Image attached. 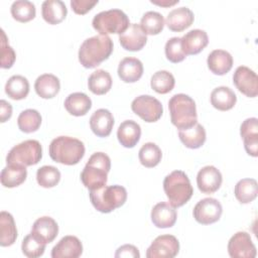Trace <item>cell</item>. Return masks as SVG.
I'll list each match as a JSON object with an SVG mask.
<instances>
[{"label":"cell","mask_w":258,"mask_h":258,"mask_svg":"<svg viewBox=\"0 0 258 258\" xmlns=\"http://www.w3.org/2000/svg\"><path fill=\"white\" fill-rule=\"evenodd\" d=\"M89 90L95 95H105L112 87L111 75L105 70H97L91 74L88 80Z\"/></svg>","instance_id":"d6a6232c"},{"label":"cell","mask_w":258,"mask_h":258,"mask_svg":"<svg viewBox=\"0 0 258 258\" xmlns=\"http://www.w3.org/2000/svg\"><path fill=\"white\" fill-rule=\"evenodd\" d=\"M132 111L147 123L156 122L163 113V107L159 100L150 95H141L131 103Z\"/></svg>","instance_id":"9c48e42d"},{"label":"cell","mask_w":258,"mask_h":258,"mask_svg":"<svg viewBox=\"0 0 258 258\" xmlns=\"http://www.w3.org/2000/svg\"><path fill=\"white\" fill-rule=\"evenodd\" d=\"M92 25L102 35L122 34L130 25L128 16L120 9H110L96 14Z\"/></svg>","instance_id":"52a82bcc"},{"label":"cell","mask_w":258,"mask_h":258,"mask_svg":"<svg viewBox=\"0 0 258 258\" xmlns=\"http://www.w3.org/2000/svg\"><path fill=\"white\" fill-rule=\"evenodd\" d=\"M181 47L185 55L200 53L209 43V37L205 30L192 29L186 32L181 38Z\"/></svg>","instance_id":"ac0fdd59"},{"label":"cell","mask_w":258,"mask_h":258,"mask_svg":"<svg viewBox=\"0 0 258 258\" xmlns=\"http://www.w3.org/2000/svg\"><path fill=\"white\" fill-rule=\"evenodd\" d=\"M116 258H122V257H132V258H139L140 253L138 249L131 244H125L119 247L115 253Z\"/></svg>","instance_id":"bcb514c9"},{"label":"cell","mask_w":258,"mask_h":258,"mask_svg":"<svg viewBox=\"0 0 258 258\" xmlns=\"http://www.w3.org/2000/svg\"><path fill=\"white\" fill-rule=\"evenodd\" d=\"M17 238V229L12 215L2 211L0 213V245L8 247L14 244Z\"/></svg>","instance_id":"1f68e13d"},{"label":"cell","mask_w":258,"mask_h":258,"mask_svg":"<svg viewBox=\"0 0 258 258\" xmlns=\"http://www.w3.org/2000/svg\"><path fill=\"white\" fill-rule=\"evenodd\" d=\"M58 233L57 223L50 217L44 216L38 218L32 226L31 234L41 242L48 244L52 242Z\"/></svg>","instance_id":"44dd1931"},{"label":"cell","mask_w":258,"mask_h":258,"mask_svg":"<svg viewBox=\"0 0 258 258\" xmlns=\"http://www.w3.org/2000/svg\"><path fill=\"white\" fill-rule=\"evenodd\" d=\"M45 246H46L45 243L41 242L30 233L24 237L21 244V250L26 257L36 258L43 255Z\"/></svg>","instance_id":"b9f144b4"},{"label":"cell","mask_w":258,"mask_h":258,"mask_svg":"<svg viewBox=\"0 0 258 258\" xmlns=\"http://www.w3.org/2000/svg\"><path fill=\"white\" fill-rule=\"evenodd\" d=\"M40 124V113L34 109H26L22 111L17 118L18 128L24 133H32L37 131Z\"/></svg>","instance_id":"8d00e7d4"},{"label":"cell","mask_w":258,"mask_h":258,"mask_svg":"<svg viewBox=\"0 0 258 258\" xmlns=\"http://www.w3.org/2000/svg\"><path fill=\"white\" fill-rule=\"evenodd\" d=\"M175 80L168 71H158L153 74L150 81V86L153 91L158 94H167L174 88Z\"/></svg>","instance_id":"ab89813d"},{"label":"cell","mask_w":258,"mask_h":258,"mask_svg":"<svg viewBox=\"0 0 258 258\" xmlns=\"http://www.w3.org/2000/svg\"><path fill=\"white\" fill-rule=\"evenodd\" d=\"M236 199L241 204H249L253 202L258 194L257 181L254 178H243L239 180L234 189Z\"/></svg>","instance_id":"e575fe53"},{"label":"cell","mask_w":258,"mask_h":258,"mask_svg":"<svg viewBox=\"0 0 258 258\" xmlns=\"http://www.w3.org/2000/svg\"><path fill=\"white\" fill-rule=\"evenodd\" d=\"M233 83L236 88L245 96L254 98L258 94V77L248 67L240 66L233 75Z\"/></svg>","instance_id":"4fadbf2b"},{"label":"cell","mask_w":258,"mask_h":258,"mask_svg":"<svg viewBox=\"0 0 258 258\" xmlns=\"http://www.w3.org/2000/svg\"><path fill=\"white\" fill-rule=\"evenodd\" d=\"M176 210L165 202L156 204L151 210V221L157 228L165 229L172 227L176 222Z\"/></svg>","instance_id":"d6986e66"},{"label":"cell","mask_w":258,"mask_h":258,"mask_svg":"<svg viewBox=\"0 0 258 258\" xmlns=\"http://www.w3.org/2000/svg\"><path fill=\"white\" fill-rule=\"evenodd\" d=\"M151 3L153 4H156V5H159V6H162V7H168V6H172L176 3H178L179 1L178 0H174V1H168V0H161V1H154V0H151L150 1Z\"/></svg>","instance_id":"c3c4849f"},{"label":"cell","mask_w":258,"mask_h":258,"mask_svg":"<svg viewBox=\"0 0 258 258\" xmlns=\"http://www.w3.org/2000/svg\"><path fill=\"white\" fill-rule=\"evenodd\" d=\"M240 134L244 141L246 152L253 156H258V120L257 118H248L241 124Z\"/></svg>","instance_id":"2e32d148"},{"label":"cell","mask_w":258,"mask_h":258,"mask_svg":"<svg viewBox=\"0 0 258 258\" xmlns=\"http://www.w3.org/2000/svg\"><path fill=\"white\" fill-rule=\"evenodd\" d=\"M90 200L94 208L104 214L111 213L122 207L127 200V190L124 186L104 185L90 190Z\"/></svg>","instance_id":"8992f818"},{"label":"cell","mask_w":258,"mask_h":258,"mask_svg":"<svg viewBox=\"0 0 258 258\" xmlns=\"http://www.w3.org/2000/svg\"><path fill=\"white\" fill-rule=\"evenodd\" d=\"M27 176L26 166L16 163L7 164L1 171V183L3 186L12 188L23 183Z\"/></svg>","instance_id":"4316f807"},{"label":"cell","mask_w":258,"mask_h":258,"mask_svg":"<svg viewBox=\"0 0 258 258\" xmlns=\"http://www.w3.org/2000/svg\"><path fill=\"white\" fill-rule=\"evenodd\" d=\"M5 93L12 100H22L29 93V82L23 76H12L5 85Z\"/></svg>","instance_id":"836d02e7"},{"label":"cell","mask_w":258,"mask_h":258,"mask_svg":"<svg viewBox=\"0 0 258 258\" xmlns=\"http://www.w3.org/2000/svg\"><path fill=\"white\" fill-rule=\"evenodd\" d=\"M141 127L133 120L122 122L117 130V137L122 146L126 148L134 147L140 140Z\"/></svg>","instance_id":"d4e9b609"},{"label":"cell","mask_w":258,"mask_h":258,"mask_svg":"<svg viewBox=\"0 0 258 258\" xmlns=\"http://www.w3.org/2000/svg\"><path fill=\"white\" fill-rule=\"evenodd\" d=\"M143 75V64L136 57H125L118 66V76L124 83H135Z\"/></svg>","instance_id":"cb8c5ba5"},{"label":"cell","mask_w":258,"mask_h":258,"mask_svg":"<svg viewBox=\"0 0 258 258\" xmlns=\"http://www.w3.org/2000/svg\"><path fill=\"white\" fill-rule=\"evenodd\" d=\"M119 41L125 50L138 51L146 44L147 36L139 24L132 23L122 34L119 35Z\"/></svg>","instance_id":"9a60e30c"},{"label":"cell","mask_w":258,"mask_h":258,"mask_svg":"<svg viewBox=\"0 0 258 258\" xmlns=\"http://www.w3.org/2000/svg\"><path fill=\"white\" fill-rule=\"evenodd\" d=\"M12 17L18 22H28L35 17V5L27 0L14 1L10 8Z\"/></svg>","instance_id":"f35d334b"},{"label":"cell","mask_w":258,"mask_h":258,"mask_svg":"<svg viewBox=\"0 0 258 258\" xmlns=\"http://www.w3.org/2000/svg\"><path fill=\"white\" fill-rule=\"evenodd\" d=\"M179 251V242L172 235L156 237L146 251L147 258H173Z\"/></svg>","instance_id":"8fae6325"},{"label":"cell","mask_w":258,"mask_h":258,"mask_svg":"<svg viewBox=\"0 0 258 258\" xmlns=\"http://www.w3.org/2000/svg\"><path fill=\"white\" fill-rule=\"evenodd\" d=\"M237 102L236 94L229 87L221 86L214 89L211 93V104L220 111L231 110Z\"/></svg>","instance_id":"f1b7e54d"},{"label":"cell","mask_w":258,"mask_h":258,"mask_svg":"<svg viewBox=\"0 0 258 258\" xmlns=\"http://www.w3.org/2000/svg\"><path fill=\"white\" fill-rule=\"evenodd\" d=\"M222 181V173L213 165L204 166L197 175V184L203 194L210 195L216 192L220 188Z\"/></svg>","instance_id":"5bb4252c"},{"label":"cell","mask_w":258,"mask_h":258,"mask_svg":"<svg viewBox=\"0 0 258 258\" xmlns=\"http://www.w3.org/2000/svg\"><path fill=\"white\" fill-rule=\"evenodd\" d=\"M1 48H0V56H1V68L2 69H10L16 58V54L14 49L8 44L7 36L3 29H1Z\"/></svg>","instance_id":"ee69618b"},{"label":"cell","mask_w":258,"mask_h":258,"mask_svg":"<svg viewBox=\"0 0 258 258\" xmlns=\"http://www.w3.org/2000/svg\"><path fill=\"white\" fill-rule=\"evenodd\" d=\"M163 189L173 208H179L186 204L194 194L189 178L181 170H173L165 176Z\"/></svg>","instance_id":"5b68a950"},{"label":"cell","mask_w":258,"mask_h":258,"mask_svg":"<svg viewBox=\"0 0 258 258\" xmlns=\"http://www.w3.org/2000/svg\"><path fill=\"white\" fill-rule=\"evenodd\" d=\"M209 70L218 76L226 75L233 67L232 55L224 49L213 50L207 58Z\"/></svg>","instance_id":"603a6c76"},{"label":"cell","mask_w":258,"mask_h":258,"mask_svg":"<svg viewBox=\"0 0 258 258\" xmlns=\"http://www.w3.org/2000/svg\"><path fill=\"white\" fill-rule=\"evenodd\" d=\"M68 9L60 0H45L41 5V15L44 21L54 25L60 23L67 16Z\"/></svg>","instance_id":"484cf974"},{"label":"cell","mask_w":258,"mask_h":258,"mask_svg":"<svg viewBox=\"0 0 258 258\" xmlns=\"http://www.w3.org/2000/svg\"><path fill=\"white\" fill-rule=\"evenodd\" d=\"M42 157L40 143L34 139H28L13 146L6 156L7 164L16 163L24 166L37 164Z\"/></svg>","instance_id":"ba28073f"},{"label":"cell","mask_w":258,"mask_h":258,"mask_svg":"<svg viewBox=\"0 0 258 258\" xmlns=\"http://www.w3.org/2000/svg\"><path fill=\"white\" fill-rule=\"evenodd\" d=\"M228 253L232 258H254L257 252L250 235L240 231L229 240Z\"/></svg>","instance_id":"7c38bea8"},{"label":"cell","mask_w":258,"mask_h":258,"mask_svg":"<svg viewBox=\"0 0 258 258\" xmlns=\"http://www.w3.org/2000/svg\"><path fill=\"white\" fill-rule=\"evenodd\" d=\"M113 51V40L108 35H95L84 40L79 49V61L86 69L98 67Z\"/></svg>","instance_id":"6da1fadb"},{"label":"cell","mask_w":258,"mask_h":258,"mask_svg":"<svg viewBox=\"0 0 258 258\" xmlns=\"http://www.w3.org/2000/svg\"><path fill=\"white\" fill-rule=\"evenodd\" d=\"M223 213L221 203L214 198L201 200L194 208L195 220L202 225H210L220 220Z\"/></svg>","instance_id":"30bf717a"},{"label":"cell","mask_w":258,"mask_h":258,"mask_svg":"<svg viewBox=\"0 0 258 258\" xmlns=\"http://www.w3.org/2000/svg\"><path fill=\"white\" fill-rule=\"evenodd\" d=\"M34 89L40 98L51 99L58 94L60 83L58 78L54 75L43 74L36 79L34 83Z\"/></svg>","instance_id":"83f0119b"},{"label":"cell","mask_w":258,"mask_h":258,"mask_svg":"<svg viewBox=\"0 0 258 258\" xmlns=\"http://www.w3.org/2000/svg\"><path fill=\"white\" fill-rule=\"evenodd\" d=\"M48 153L50 158L55 162L66 165H75L84 157L85 145L77 138L58 136L50 142Z\"/></svg>","instance_id":"7a4b0ae2"},{"label":"cell","mask_w":258,"mask_h":258,"mask_svg":"<svg viewBox=\"0 0 258 258\" xmlns=\"http://www.w3.org/2000/svg\"><path fill=\"white\" fill-rule=\"evenodd\" d=\"M171 123L179 130L188 129L198 123L195 101L185 94H175L168 101Z\"/></svg>","instance_id":"3957f363"},{"label":"cell","mask_w":258,"mask_h":258,"mask_svg":"<svg viewBox=\"0 0 258 258\" xmlns=\"http://www.w3.org/2000/svg\"><path fill=\"white\" fill-rule=\"evenodd\" d=\"M83 253L82 242L76 236H64L51 250L52 258H78Z\"/></svg>","instance_id":"e0dca14e"},{"label":"cell","mask_w":258,"mask_h":258,"mask_svg":"<svg viewBox=\"0 0 258 258\" xmlns=\"http://www.w3.org/2000/svg\"><path fill=\"white\" fill-rule=\"evenodd\" d=\"M195 19L192 11L187 7H179L171 10L166 17L165 24L171 31L180 32L189 27Z\"/></svg>","instance_id":"7402d4cb"},{"label":"cell","mask_w":258,"mask_h":258,"mask_svg":"<svg viewBox=\"0 0 258 258\" xmlns=\"http://www.w3.org/2000/svg\"><path fill=\"white\" fill-rule=\"evenodd\" d=\"M178 136L182 144L190 149H197L202 147L207 138L204 126L199 123L188 129L179 130Z\"/></svg>","instance_id":"4dcf8cb0"},{"label":"cell","mask_w":258,"mask_h":258,"mask_svg":"<svg viewBox=\"0 0 258 258\" xmlns=\"http://www.w3.org/2000/svg\"><path fill=\"white\" fill-rule=\"evenodd\" d=\"M164 51H165L166 58L173 63L180 62L186 57L181 47L180 37L175 36V37L169 38L165 43Z\"/></svg>","instance_id":"7bdbcfd3"},{"label":"cell","mask_w":258,"mask_h":258,"mask_svg":"<svg viewBox=\"0 0 258 258\" xmlns=\"http://www.w3.org/2000/svg\"><path fill=\"white\" fill-rule=\"evenodd\" d=\"M36 180L40 186L50 188L59 182L60 172L52 165H43L36 171Z\"/></svg>","instance_id":"60d3db41"},{"label":"cell","mask_w":258,"mask_h":258,"mask_svg":"<svg viewBox=\"0 0 258 258\" xmlns=\"http://www.w3.org/2000/svg\"><path fill=\"white\" fill-rule=\"evenodd\" d=\"M0 109H1V112H0L1 122L4 123L8 119H10L11 116H12V106L7 101L1 100L0 101Z\"/></svg>","instance_id":"7dc6e473"},{"label":"cell","mask_w":258,"mask_h":258,"mask_svg":"<svg viewBox=\"0 0 258 258\" xmlns=\"http://www.w3.org/2000/svg\"><path fill=\"white\" fill-rule=\"evenodd\" d=\"M140 163L148 168L156 166L162 157L161 149L153 142H147L142 145L138 153Z\"/></svg>","instance_id":"74e56055"},{"label":"cell","mask_w":258,"mask_h":258,"mask_svg":"<svg viewBox=\"0 0 258 258\" xmlns=\"http://www.w3.org/2000/svg\"><path fill=\"white\" fill-rule=\"evenodd\" d=\"M91 107L92 101L85 93L77 92L70 94L64 100V108L73 116H84L89 112Z\"/></svg>","instance_id":"f546056e"},{"label":"cell","mask_w":258,"mask_h":258,"mask_svg":"<svg viewBox=\"0 0 258 258\" xmlns=\"http://www.w3.org/2000/svg\"><path fill=\"white\" fill-rule=\"evenodd\" d=\"M111 169V159L104 152L93 153L86 163L81 180L83 184L91 189H97L106 185L107 175Z\"/></svg>","instance_id":"277c9868"},{"label":"cell","mask_w":258,"mask_h":258,"mask_svg":"<svg viewBox=\"0 0 258 258\" xmlns=\"http://www.w3.org/2000/svg\"><path fill=\"white\" fill-rule=\"evenodd\" d=\"M140 27L145 34L156 35L164 27V18L159 12L147 11L140 20Z\"/></svg>","instance_id":"d590c367"},{"label":"cell","mask_w":258,"mask_h":258,"mask_svg":"<svg viewBox=\"0 0 258 258\" xmlns=\"http://www.w3.org/2000/svg\"><path fill=\"white\" fill-rule=\"evenodd\" d=\"M114 126V117L107 109L96 110L90 118V127L98 137H107Z\"/></svg>","instance_id":"ffe728a7"},{"label":"cell","mask_w":258,"mask_h":258,"mask_svg":"<svg viewBox=\"0 0 258 258\" xmlns=\"http://www.w3.org/2000/svg\"><path fill=\"white\" fill-rule=\"evenodd\" d=\"M98 4V0L89 1V0H72L71 7L76 14L84 15L89 12L95 5Z\"/></svg>","instance_id":"f6af8a7d"}]
</instances>
